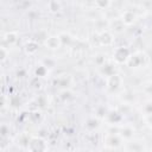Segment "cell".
<instances>
[{
    "label": "cell",
    "mask_w": 152,
    "mask_h": 152,
    "mask_svg": "<svg viewBox=\"0 0 152 152\" xmlns=\"http://www.w3.org/2000/svg\"><path fill=\"white\" fill-rule=\"evenodd\" d=\"M120 19L125 24V26H132L133 24H135V21L138 19V15H137L135 11H133V10H125L121 13Z\"/></svg>",
    "instance_id": "obj_7"
},
{
    "label": "cell",
    "mask_w": 152,
    "mask_h": 152,
    "mask_svg": "<svg viewBox=\"0 0 152 152\" xmlns=\"http://www.w3.org/2000/svg\"><path fill=\"white\" fill-rule=\"evenodd\" d=\"M48 10L51 13H57L62 10V2H59V1H49L48 2Z\"/></svg>",
    "instance_id": "obj_17"
},
{
    "label": "cell",
    "mask_w": 152,
    "mask_h": 152,
    "mask_svg": "<svg viewBox=\"0 0 152 152\" xmlns=\"http://www.w3.org/2000/svg\"><path fill=\"white\" fill-rule=\"evenodd\" d=\"M44 45H45V48H48L50 50H58L62 46V43H61V39L58 36H50V37L45 38Z\"/></svg>",
    "instance_id": "obj_9"
},
{
    "label": "cell",
    "mask_w": 152,
    "mask_h": 152,
    "mask_svg": "<svg viewBox=\"0 0 152 152\" xmlns=\"http://www.w3.org/2000/svg\"><path fill=\"white\" fill-rule=\"evenodd\" d=\"M70 83H71L70 76H69V75H66V74L61 75V76H58V77L56 78V86H58V87H61V88L66 89V88L69 87V84H70Z\"/></svg>",
    "instance_id": "obj_13"
},
{
    "label": "cell",
    "mask_w": 152,
    "mask_h": 152,
    "mask_svg": "<svg viewBox=\"0 0 152 152\" xmlns=\"http://www.w3.org/2000/svg\"><path fill=\"white\" fill-rule=\"evenodd\" d=\"M7 129H10V127H8L6 124H2L1 127H0V132H1V135H2V137H6V134H7Z\"/></svg>",
    "instance_id": "obj_25"
},
{
    "label": "cell",
    "mask_w": 152,
    "mask_h": 152,
    "mask_svg": "<svg viewBox=\"0 0 152 152\" xmlns=\"http://www.w3.org/2000/svg\"><path fill=\"white\" fill-rule=\"evenodd\" d=\"M48 147V141L43 137H31L26 150L27 152H46Z\"/></svg>",
    "instance_id": "obj_1"
},
{
    "label": "cell",
    "mask_w": 152,
    "mask_h": 152,
    "mask_svg": "<svg viewBox=\"0 0 152 152\" xmlns=\"http://www.w3.org/2000/svg\"><path fill=\"white\" fill-rule=\"evenodd\" d=\"M103 142H104L106 147L115 150V148H118V147H120L122 145V138L120 137L119 131L118 132H109V133H107L104 135Z\"/></svg>",
    "instance_id": "obj_3"
},
{
    "label": "cell",
    "mask_w": 152,
    "mask_h": 152,
    "mask_svg": "<svg viewBox=\"0 0 152 152\" xmlns=\"http://www.w3.org/2000/svg\"><path fill=\"white\" fill-rule=\"evenodd\" d=\"M58 37H59V39H61L62 45H70V44L72 43V40H74L72 37H71V34L68 33V32H62V33L58 34Z\"/></svg>",
    "instance_id": "obj_18"
},
{
    "label": "cell",
    "mask_w": 152,
    "mask_h": 152,
    "mask_svg": "<svg viewBox=\"0 0 152 152\" xmlns=\"http://www.w3.org/2000/svg\"><path fill=\"white\" fill-rule=\"evenodd\" d=\"M144 90L147 93V94H152V82H148L144 86Z\"/></svg>",
    "instance_id": "obj_26"
},
{
    "label": "cell",
    "mask_w": 152,
    "mask_h": 152,
    "mask_svg": "<svg viewBox=\"0 0 152 152\" xmlns=\"http://www.w3.org/2000/svg\"><path fill=\"white\" fill-rule=\"evenodd\" d=\"M109 27H110V32H114V33H122L125 31V24L121 21L120 18H116L114 19L113 21L109 23Z\"/></svg>",
    "instance_id": "obj_11"
},
{
    "label": "cell",
    "mask_w": 152,
    "mask_h": 152,
    "mask_svg": "<svg viewBox=\"0 0 152 152\" xmlns=\"http://www.w3.org/2000/svg\"><path fill=\"white\" fill-rule=\"evenodd\" d=\"M0 53H1V55H0V57H1V62H2V63H4V62H6L7 57L10 56V51L7 50V48L2 45V46L0 48Z\"/></svg>",
    "instance_id": "obj_23"
},
{
    "label": "cell",
    "mask_w": 152,
    "mask_h": 152,
    "mask_svg": "<svg viewBox=\"0 0 152 152\" xmlns=\"http://www.w3.org/2000/svg\"><path fill=\"white\" fill-rule=\"evenodd\" d=\"M145 63H146L145 53H142V52H134V53H132V56H131V58H129L127 64L131 68H140Z\"/></svg>",
    "instance_id": "obj_6"
},
{
    "label": "cell",
    "mask_w": 152,
    "mask_h": 152,
    "mask_svg": "<svg viewBox=\"0 0 152 152\" xmlns=\"http://www.w3.org/2000/svg\"><path fill=\"white\" fill-rule=\"evenodd\" d=\"M101 152H114V150H112V148H108V147H104Z\"/></svg>",
    "instance_id": "obj_27"
},
{
    "label": "cell",
    "mask_w": 152,
    "mask_h": 152,
    "mask_svg": "<svg viewBox=\"0 0 152 152\" xmlns=\"http://www.w3.org/2000/svg\"><path fill=\"white\" fill-rule=\"evenodd\" d=\"M151 132H152V126H151Z\"/></svg>",
    "instance_id": "obj_28"
},
{
    "label": "cell",
    "mask_w": 152,
    "mask_h": 152,
    "mask_svg": "<svg viewBox=\"0 0 152 152\" xmlns=\"http://www.w3.org/2000/svg\"><path fill=\"white\" fill-rule=\"evenodd\" d=\"M142 112H144L145 115L152 116V100L145 102V104L142 106Z\"/></svg>",
    "instance_id": "obj_21"
},
{
    "label": "cell",
    "mask_w": 152,
    "mask_h": 152,
    "mask_svg": "<svg viewBox=\"0 0 152 152\" xmlns=\"http://www.w3.org/2000/svg\"><path fill=\"white\" fill-rule=\"evenodd\" d=\"M2 38H4V42H6L7 44L12 45V44L17 43V40H18V33L15 31H8V32H6L4 34Z\"/></svg>",
    "instance_id": "obj_14"
},
{
    "label": "cell",
    "mask_w": 152,
    "mask_h": 152,
    "mask_svg": "<svg viewBox=\"0 0 152 152\" xmlns=\"http://www.w3.org/2000/svg\"><path fill=\"white\" fill-rule=\"evenodd\" d=\"M122 83H124V80L119 74H114V75L107 77V88L110 91H116V90L121 89Z\"/></svg>",
    "instance_id": "obj_4"
},
{
    "label": "cell",
    "mask_w": 152,
    "mask_h": 152,
    "mask_svg": "<svg viewBox=\"0 0 152 152\" xmlns=\"http://www.w3.org/2000/svg\"><path fill=\"white\" fill-rule=\"evenodd\" d=\"M43 65H45L46 68H53V66H55V61L48 58V59L44 61V64H43Z\"/></svg>",
    "instance_id": "obj_24"
},
{
    "label": "cell",
    "mask_w": 152,
    "mask_h": 152,
    "mask_svg": "<svg viewBox=\"0 0 152 152\" xmlns=\"http://www.w3.org/2000/svg\"><path fill=\"white\" fill-rule=\"evenodd\" d=\"M101 72L104 74L107 77H109V76H112V75H114V74H116V72H115V66H114L113 63H104V64L101 66Z\"/></svg>",
    "instance_id": "obj_15"
},
{
    "label": "cell",
    "mask_w": 152,
    "mask_h": 152,
    "mask_svg": "<svg viewBox=\"0 0 152 152\" xmlns=\"http://www.w3.org/2000/svg\"><path fill=\"white\" fill-rule=\"evenodd\" d=\"M100 126V119L96 118V116H90L87 119L86 121V127L90 131H94L95 128H97Z\"/></svg>",
    "instance_id": "obj_16"
},
{
    "label": "cell",
    "mask_w": 152,
    "mask_h": 152,
    "mask_svg": "<svg viewBox=\"0 0 152 152\" xmlns=\"http://www.w3.org/2000/svg\"><path fill=\"white\" fill-rule=\"evenodd\" d=\"M112 5V2L110 1H107V0H97V1H95L94 2V6L96 7V8H99V10H104V8H108L109 6Z\"/></svg>",
    "instance_id": "obj_20"
},
{
    "label": "cell",
    "mask_w": 152,
    "mask_h": 152,
    "mask_svg": "<svg viewBox=\"0 0 152 152\" xmlns=\"http://www.w3.org/2000/svg\"><path fill=\"white\" fill-rule=\"evenodd\" d=\"M48 68L45 66V65H38L37 68H36V71H34V74H36V76L37 77H44V76H46V74H48Z\"/></svg>",
    "instance_id": "obj_19"
},
{
    "label": "cell",
    "mask_w": 152,
    "mask_h": 152,
    "mask_svg": "<svg viewBox=\"0 0 152 152\" xmlns=\"http://www.w3.org/2000/svg\"><path fill=\"white\" fill-rule=\"evenodd\" d=\"M38 49H39V44L34 39H28L24 45V50L27 55H34L38 51Z\"/></svg>",
    "instance_id": "obj_10"
},
{
    "label": "cell",
    "mask_w": 152,
    "mask_h": 152,
    "mask_svg": "<svg viewBox=\"0 0 152 152\" xmlns=\"http://www.w3.org/2000/svg\"><path fill=\"white\" fill-rule=\"evenodd\" d=\"M131 56L132 52L127 46H118L113 51V61L116 64H127Z\"/></svg>",
    "instance_id": "obj_2"
},
{
    "label": "cell",
    "mask_w": 152,
    "mask_h": 152,
    "mask_svg": "<svg viewBox=\"0 0 152 152\" xmlns=\"http://www.w3.org/2000/svg\"><path fill=\"white\" fill-rule=\"evenodd\" d=\"M107 120L112 124V125H119L122 121V114L119 113L118 110H112L107 113Z\"/></svg>",
    "instance_id": "obj_12"
},
{
    "label": "cell",
    "mask_w": 152,
    "mask_h": 152,
    "mask_svg": "<svg viewBox=\"0 0 152 152\" xmlns=\"http://www.w3.org/2000/svg\"><path fill=\"white\" fill-rule=\"evenodd\" d=\"M99 44L102 46H112L114 43V36L109 30H103L97 33Z\"/></svg>",
    "instance_id": "obj_5"
},
{
    "label": "cell",
    "mask_w": 152,
    "mask_h": 152,
    "mask_svg": "<svg viewBox=\"0 0 152 152\" xmlns=\"http://www.w3.org/2000/svg\"><path fill=\"white\" fill-rule=\"evenodd\" d=\"M134 133H135V129L132 125L125 124V125L119 126V134L122 138V140H128V141L132 140L134 137Z\"/></svg>",
    "instance_id": "obj_8"
},
{
    "label": "cell",
    "mask_w": 152,
    "mask_h": 152,
    "mask_svg": "<svg viewBox=\"0 0 152 152\" xmlns=\"http://www.w3.org/2000/svg\"><path fill=\"white\" fill-rule=\"evenodd\" d=\"M107 110H106V108L103 107V106H100V107H97L96 108V112H95V116L96 118H99V119H102V118H104L106 115H107Z\"/></svg>",
    "instance_id": "obj_22"
}]
</instances>
